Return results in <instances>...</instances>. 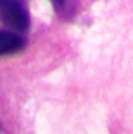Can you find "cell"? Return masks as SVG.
I'll list each match as a JSON object with an SVG mask.
<instances>
[{
    "label": "cell",
    "instance_id": "1",
    "mask_svg": "<svg viewBox=\"0 0 133 134\" xmlns=\"http://www.w3.org/2000/svg\"><path fill=\"white\" fill-rule=\"evenodd\" d=\"M0 21L13 31L27 30L30 18L22 0H0Z\"/></svg>",
    "mask_w": 133,
    "mask_h": 134
},
{
    "label": "cell",
    "instance_id": "2",
    "mask_svg": "<svg viewBox=\"0 0 133 134\" xmlns=\"http://www.w3.org/2000/svg\"><path fill=\"white\" fill-rule=\"evenodd\" d=\"M22 46L24 41L19 37V34L13 31H0V56L15 53L21 50Z\"/></svg>",
    "mask_w": 133,
    "mask_h": 134
},
{
    "label": "cell",
    "instance_id": "3",
    "mask_svg": "<svg viewBox=\"0 0 133 134\" xmlns=\"http://www.w3.org/2000/svg\"><path fill=\"white\" fill-rule=\"evenodd\" d=\"M53 2V4H56V6H61V4H64V0H52Z\"/></svg>",
    "mask_w": 133,
    "mask_h": 134
}]
</instances>
